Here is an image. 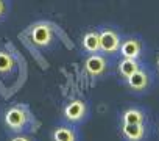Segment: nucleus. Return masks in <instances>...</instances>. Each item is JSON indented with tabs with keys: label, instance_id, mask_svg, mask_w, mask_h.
<instances>
[{
	"label": "nucleus",
	"instance_id": "obj_10",
	"mask_svg": "<svg viewBox=\"0 0 159 141\" xmlns=\"http://www.w3.org/2000/svg\"><path fill=\"white\" fill-rule=\"evenodd\" d=\"M139 70V63L136 61V60H128V58H123L122 61H120V64H119V72L123 75V77H126V79H129L133 74H136Z\"/></svg>",
	"mask_w": 159,
	"mask_h": 141
},
{
	"label": "nucleus",
	"instance_id": "obj_4",
	"mask_svg": "<svg viewBox=\"0 0 159 141\" xmlns=\"http://www.w3.org/2000/svg\"><path fill=\"white\" fill-rule=\"evenodd\" d=\"M84 69H86V72L92 77L102 75L105 72V69H106V61H105V58H102L98 55H92L86 60Z\"/></svg>",
	"mask_w": 159,
	"mask_h": 141
},
{
	"label": "nucleus",
	"instance_id": "obj_9",
	"mask_svg": "<svg viewBox=\"0 0 159 141\" xmlns=\"http://www.w3.org/2000/svg\"><path fill=\"white\" fill-rule=\"evenodd\" d=\"M83 47L91 53L98 52L100 50V33H97V32L86 33L84 38H83Z\"/></svg>",
	"mask_w": 159,
	"mask_h": 141
},
{
	"label": "nucleus",
	"instance_id": "obj_14",
	"mask_svg": "<svg viewBox=\"0 0 159 141\" xmlns=\"http://www.w3.org/2000/svg\"><path fill=\"white\" fill-rule=\"evenodd\" d=\"M11 141H30V139L25 138V136H16V138H13Z\"/></svg>",
	"mask_w": 159,
	"mask_h": 141
},
{
	"label": "nucleus",
	"instance_id": "obj_13",
	"mask_svg": "<svg viewBox=\"0 0 159 141\" xmlns=\"http://www.w3.org/2000/svg\"><path fill=\"white\" fill-rule=\"evenodd\" d=\"M14 66V60L10 53L0 52V72H10Z\"/></svg>",
	"mask_w": 159,
	"mask_h": 141
},
{
	"label": "nucleus",
	"instance_id": "obj_6",
	"mask_svg": "<svg viewBox=\"0 0 159 141\" xmlns=\"http://www.w3.org/2000/svg\"><path fill=\"white\" fill-rule=\"evenodd\" d=\"M140 49L142 46L137 39H128L123 44H120V52L123 58H128V60H136L140 53Z\"/></svg>",
	"mask_w": 159,
	"mask_h": 141
},
{
	"label": "nucleus",
	"instance_id": "obj_11",
	"mask_svg": "<svg viewBox=\"0 0 159 141\" xmlns=\"http://www.w3.org/2000/svg\"><path fill=\"white\" fill-rule=\"evenodd\" d=\"M143 122V113L136 108H129L123 113V124L125 125H136Z\"/></svg>",
	"mask_w": 159,
	"mask_h": 141
},
{
	"label": "nucleus",
	"instance_id": "obj_2",
	"mask_svg": "<svg viewBox=\"0 0 159 141\" xmlns=\"http://www.w3.org/2000/svg\"><path fill=\"white\" fill-rule=\"evenodd\" d=\"M5 122L11 127V129H20L25 125L27 122V113L24 108L20 107H13L7 111L5 114Z\"/></svg>",
	"mask_w": 159,
	"mask_h": 141
},
{
	"label": "nucleus",
	"instance_id": "obj_7",
	"mask_svg": "<svg viewBox=\"0 0 159 141\" xmlns=\"http://www.w3.org/2000/svg\"><path fill=\"white\" fill-rule=\"evenodd\" d=\"M128 85L131 90H136V91H142L148 86V75L145 70L139 69L136 74H133L129 79H128Z\"/></svg>",
	"mask_w": 159,
	"mask_h": 141
},
{
	"label": "nucleus",
	"instance_id": "obj_16",
	"mask_svg": "<svg viewBox=\"0 0 159 141\" xmlns=\"http://www.w3.org/2000/svg\"><path fill=\"white\" fill-rule=\"evenodd\" d=\"M157 69H159V58H157Z\"/></svg>",
	"mask_w": 159,
	"mask_h": 141
},
{
	"label": "nucleus",
	"instance_id": "obj_15",
	"mask_svg": "<svg viewBox=\"0 0 159 141\" xmlns=\"http://www.w3.org/2000/svg\"><path fill=\"white\" fill-rule=\"evenodd\" d=\"M3 11H5V5H3V2L0 0V16L3 14Z\"/></svg>",
	"mask_w": 159,
	"mask_h": 141
},
{
	"label": "nucleus",
	"instance_id": "obj_5",
	"mask_svg": "<svg viewBox=\"0 0 159 141\" xmlns=\"http://www.w3.org/2000/svg\"><path fill=\"white\" fill-rule=\"evenodd\" d=\"M64 114H66V118L70 119V121H80V119H83L84 114H86V105H84V102H81V100H73V102H70V104L66 107Z\"/></svg>",
	"mask_w": 159,
	"mask_h": 141
},
{
	"label": "nucleus",
	"instance_id": "obj_8",
	"mask_svg": "<svg viewBox=\"0 0 159 141\" xmlns=\"http://www.w3.org/2000/svg\"><path fill=\"white\" fill-rule=\"evenodd\" d=\"M122 133L128 141H140L145 135V129L142 124H136V125H125L123 124Z\"/></svg>",
	"mask_w": 159,
	"mask_h": 141
},
{
	"label": "nucleus",
	"instance_id": "obj_3",
	"mask_svg": "<svg viewBox=\"0 0 159 141\" xmlns=\"http://www.w3.org/2000/svg\"><path fill=\"white\" fill-rule=\"evenodd\" d=\"M31 39L36 46H47L52 41V28L45 24H39L31 30Z\"/></svg>",
	"mask_w": 159,
	"mask_h": 141
},
{
	"label": "nucleus",
	"instance_id": "obj_1",
	"mask_svg": "<svg viewBox=\"0 0 159 141\" xmlns=\"http://www.w3.org/2000/svg\"><path fill=\"white\" fill-rule=\"evenodd\" d=\"M119 49H120V39L117 33L111 30H105L100 33V50L106 53H112V52H117Z\"/></svg>",
	"mask_w": 159,
	"mask_h": 141
},
{
	"label": "nucleus",
	"instance_id": "obj_12",
	"mask_svg": "<svg viewBox=\"0 0 159 141\" xmlns=\"http://www.w3.org/2000/svg\"><path fill=\"white\" fill-rule=\"evenodd\" d=\"M55 141H75V132L67 127H59L53 133Z\"/></svg>",
	"mask_w": 159,
	"mask_h": 141
}]
</instances>
